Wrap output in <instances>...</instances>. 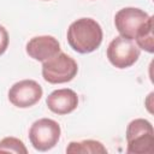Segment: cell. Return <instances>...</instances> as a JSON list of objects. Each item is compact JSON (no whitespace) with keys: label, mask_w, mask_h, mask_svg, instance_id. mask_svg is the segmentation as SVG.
<instances>
[{"label":"cell","mask_w":154,"mask_h":154,"mask_svg":"<svg viewBox=\"0 0 154 154\" xmlns=\"http://www.w3.org/2000/svg\"><path fill=\"white\" fill-rule=\"evenodd\" d=\"M0 152L5 153H17V154H26L28 149L23 141L17 137H5L0 141Z\"/></svg>","instance_id":"cell-12"},{"label":"cell","mask_w":154,"mask_h":154,"mask_svg":"<svg viewBox=\"0 0 154 154\" xmlns=\"http://www.w3.org/2000/svg\"><path fill=\"white\" fill-rule=\"evenodd\" d=\"M25 51L30 58L43 63L60 52V43L51 35L35 36L28 41Z\"/></svg>","instance_id":"cell-8"},{"label":"cell","mask_w":154,"mask_h":154,"mask_svg":"<svg viewBox=\"0 0 154 154\" xmlns=\"http://www.w3.org/2000/svg\"><path fill=\"white\" fill-rule=\"evenodd\" d=\"M43 1H48V0H43Z\"/></svg>","instance_id":"cell-14"},{"label":"cell","mask_w":154,"mask_h":154,"mask_svg":"<svg viewBox=\"0 0 154 154\" xmlns=\"http://www.w3.org/2000/svg\"><path fill=\"white\" fill-rule=\"evenodd\" d=\"M47 107L55 114L65 116L73 112L78 106L77 94L69 88L57 89L52 91L46 99Z\"/></svg>","instance_id":"cell-9"},{"label":"cell","mask_w":154,"mask_h":154,"mask_svg":"<svg viewBox=\"0 0 154 154\" xmlns=\"http://www.w3.org/2000/svg\"><path fill=\"white\" fill-rule=\"evenodd\" d=\"M126 143L128 154H153L154 129L152 123L143 118L131 120L126 126Z\"/></svg>","instance_id":"cell-2"},{"label":"cell","mask_w":154,"mask_h":154,"mask_svg":"<svg viewBox=\"0 0 154 154\" xmlns=\"http://www.w3.org/2000/svg\"><path fill=\"white\" fill-rule=\"evenodd\" d=\"M135 43L140 49H143L148 53L154 52V36H153V17L150 16L148 20L141 26L135 36Z\"/></svg>","instance_id":"cell-11"},{"label":"cell","mask_w":154,"mask_h":154,"mask_svg":"<svg viewBox=\"0 0 154 154\" xmlns=\"http://www.w3.org/2000/svg\"><path fill=\"white\" fill-rule=\"evenodd\" d=\"M66 153H77V154H106L107 149L100 141L95 140H83L79 142L72 141L66 148Z\"/></svg>","instance_id":"cell-10"},{"label":"cell","mask_w":154,"mask_h":154,"mask_svg":"<svg viewBox=\"0 0 154 154\" xmlns=\"http://www.w3.org/2000/svg\"><path fill=\"white\" fill-rule=\"evenodd\" d=\"M42 87L34 79H23L14 83L8 90V101L18 108H29L42 97Z\"/></svg>","instance_id":"cell-7"},{"label":"cell","mask_w":154,"mask_h":154,"mask_svg":"<svg viewBox=\"0 0 154 154\" xmlns=\"http://www.w3.org/2000/svg\"><path fill=\"white\" fill-rule=\"evenodd\" d=\"M67 42L70 47L81 54L96 51L102 42V28L93 18H79L72 22L67 29Z\"/></svg>","instance_id":"cell-1"},{"label":"cell","mask_w":154,"mask_h":154,"mask_svg":"<svg viewBox=\"0 0 154 154\" xmlns=\"http://www.w3.org/2000/svg\"><path fill=\"white\" fill-rule=\"evenodd\" d=\"M149 17L150 16L141 8L124 7L116 13L114 25L120 36L129 40H135L137 31L148 20Z\"/></svg>","instance_id":"cell-6"},{"label":"cell","mask_w":154,"mask_h":154,"mask_svg":"<svg viewBox=\"0 0 154 154\" xmlns=\"http://www.w3.org/2000/svg\"><path fill=\"white\" fill-rule=\"evenodd\" d=\"M106 54L114 67L128 69L138 60L141 49L134 40H129L119 35L109 42Z\"/></svg>","instance_id":"cell-5"},{"label":"cell","mask_w":154,"mask_h":154,"mask_svg":"<svg viewBox=\"0 0 154 154\" xmlns=\"http://www.w3.org/2000/svg\"><path fill=\"white\" fill-rule=\"evenodd\" d=\"M78 72V65L73 58L59 52L42 63V77L51 84H61L72 81Z\"/></svg>","instance_id":"cell-3"},{"label":"cell","mask_w":154,"mask_h":154,"mask_svg":"<svg viewBox=\"0 0 154 154\" xmlns=\"http://www.w3.org/2000/svg\"><path fill=\"white\" fill-rule=\"evenodd\" d=\"M60 125L51 118H41L34 122L29 129L30 143L38 152H47L54 148L60 138Z\"/></svg>","instance_id":"cell-4"},{"label":"cell","mask_w":154,"mask_h":154,"mask_svg":"<svg viewBox=\"0 0 154 154\" xmlns=\"http://www.w3.org/2000/svg\"><path fill=\"white\" fill-rule=\"evenodd\" d=\"M8 42H10V38H8V32L7 30L0 25V55H2L7 47H8Z\"/></svg>","instance_id":"cell-13"}]
</instances>
